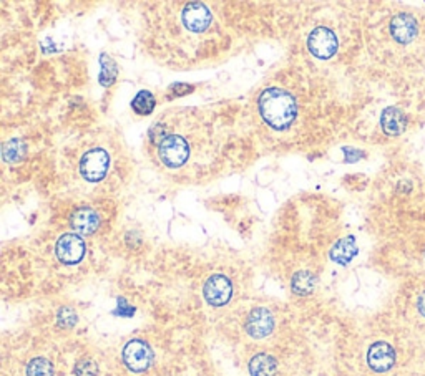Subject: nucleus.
<instances>
[{
  "mask_svg": "<svg viewBox=\"0 0 425 376\" xmlns=\"http://www.w3.org/2000/svg\"><path fill=\"white\" fill-rule=\"evenodd\" d=\"M259 113L269 127L283 131L289 128L296 119L298 104L289 92L278 87L266 88L258 100Z\"/></svg>",
  "mask_w": 425,
  "mask_h": 376,
  "instance_id": "1",
  "label": "nucleus"
},
{
  "mask_svg": "<svg viewBox=\"0 0 425 376\" xmlns=\"http://www.w3.org/2000/svg\"><path fill=\"white\" fill-rule=\"evenodd\" d=\"M158 154L167 168H183L189 158V144L183 136L172 133L158 144Z\"/></svg>",
  "mask_w": 425,
  "mask_h": 376,
  "instance_id": "2",
  "label": "nucleus"
},
{
  "mask_svg": "<svg viewBox=\"0 0 425 376\" xmlns=\"http://www.w3.org/2000/svg\"><path fill=\"white\" fill-rule=\"evenodd\" d=\"M123 363L127 365V368L133 373H143L153 365V350L145 340L133 338L125 345L122 353Z\"/></svg>",
  "mask_w": 425,
  "mask_h": 376,
  "instance_id": "3",
  "label": "nucleus"
},
{
  "mask_svg": "<svg viewBox=\"0 0 425 376\" xmlns=\"http://www.w3.org/2000/svg\"><path fill=\"white\" fill-rule=\"evenodd\" d=\"M110 166V156L108 153L102 148L90 149L80 159V174L88 183H98L107 176Z\"/></svg>",
  "mask_w": 425,
  "mask_h": 376,
  "instance_id": "4",
  "label": "nucleus"
},
{
  "mask_svg": "<svg viewBox=\"0 0 425 376\" xmlns=\"http://www.w3.org/2000/svg\"><path fill=\"white\" fill-rule=\"evenodd\" d=\"M339 42L336 33L327 27H318L309 33L308 48L319 60L332 58L337 52Z\"/></svg>",
  "mask_w": 425,
  "mask_h": 376,
  "instance_id": "5",
  "label": "nucleus"
},
{
  "mask_svg": "<svg viewBox=\"0 0 425 376\" xmlns=\"http://www.w3.org/2000/svg\"><path fill=\"white\" fill-rule=\"evenodd\" d=\"M85 240L80 234H63L55 245V255L62 264L75 265L82 262L85 255Z\"/></svg>",
  "mask_w": 425,
  "mask_h": 376,
  "instance_id": "6",
  "label": "nucleus"
},
{
  "mask_svg": "<svg viewBox=\"0 0 425 376\" xmlns=\"http://www.w3.org/2000/svg\"><path fill=\"white\" fill-rule=\"evenodd\" d=\"M203 295L211 307H223L233 297V284L226 275L214 274L206 280Z\"/></svg>",
  "mask_w": 425,
  "mask_h": 376,
  "instance_id": "7",
  "label": "nucleus"
},
{
  "mask_svg": "<svg viewBox=\"0 0 425 376\" xmlns=\"http://www.w3.org/2000/svg\"><path fill=\"white\" fill-rule=\"evenodd\" d=\"M213 22V15L204 4L189 2L183 9V23L189 32L201 33Z\"/></svg>",
  "mask_w": 425,
  "mask_h": 376,
  "instance_id": "8",
  "label": "nucleus"
},
{
  "mask_svg": "<svg viewBox=\"0 0 425 376\" xmlns=\"http://www.w3.org/2000/svg\"><path fill=\"white\" fill-rule=\"evenodd\" d=\"M274 330V317L268 308L256 307L248 315L246 320V332L251 338L261 340L273 333Z\"/></svg>",
  "mask_w": 425,
  "mask_h": 376,
  "instance_id": "9",
  "label": "nucleus"
},
{
  "mask_svg": "<svg viewBox=\"0 0 425 376\" xmlns=\"http://www.w3.org/2000/svg\"><path fill=\"white\" fill-rule=\"evenodd\" d=\"M367 365L376 373L389 372L396 365V350L387 342H376L367 352Z\"/></svg>",
  "mask_w": 425,
  "mask_h": 376,
  "instance_id": "10",
  "label": "nucleus"
},
{
  "mask_svg": "<svg viewBox=\"0 0 425 376\" xmlns=\"http://www.w3.org/2000/svg\"><path fill=\"white\" fill-rule=\"evenodd\" d=\"M419 32L417 20L412 17L411 14H397L396 17L391 20V33L396 42L406 45L411 43Z\"/></svg>",
  "mask_w": 425,
  "mask_h": 376,
  "instance_id": "11",
  "label": "nucleus"
},
{
  "mask_svg": "<svg viewBox=\"0 0 425 376\" xmlns=\"http://www.w3.org/2000/svg\"><path fill=\"white\" fill-rule=\"evenodd\" d=\"M381 128L389 136H399L406 131L407 128V117L402 109L396 107H389L381 114Z\"/></svg>",
  "mask_w": 425,
  "mask_h": 376,
  "instance_id": "12",
  "label": "nucleus"
},
{
  "mask_svg": "<svg viewBox=\"0 0 425 376\" xmlns=\"http://www.w3.org/2000/svg\"><path fill=\"white\" fill-rule=\"evenodd\" d=\"M70 225L78 234H93L100 225V217L93 209L80 208L70 217Z\"/></svg>",
  "mask_w": 425,
  "mask_h": 376,
  "instance_id": "13",
  "label": "nucleus"
},
{
  "mask_svg": "<svg viewBox=\"0 0 425 376\" xmlns=\"http://www.w3.org/2000/svg\"><path fill=\"white\" fill-rule=\"evenodd\" d=\"M359 252V247L356 244V239L352 235H347L341 240H337L331 249V259L339 265H347L351 260L356 257Z\"/></svg>",
  "mask_w": 425,
  "mask_h": 376,
  "instance_id": "14",
  "label": "nucleus"
},
{
  "mask_svg": "<svg viewBox=\"0 0 425 376\" xmlns=\"http://www.w3.org/2000/svg\"><path fill=\"white\" fill-rule=\"evenodd\" d=\"M278 368V360L269 353L254 355L251 362H249V373H251V376H276Z\"/></svg>",
  "mask_w": 425,
  "mask_h": 376,
  "instance_id": "15",
  "label": "nucleus"
},
{
  "mask_svg": "<svg viewBox=\"0 0 425 376\" xmlns=\"http://www.w3.org/2000/svg\"><path fill=\"white\" fill-rule=\"evenodd\" d=\"M316 282H318L316 275L308 272V270H299V272L293 275L291 290L296 295H301V297H304V295L313 294L314 287H316Z\"/></svg>",
  "mask_w": 425,
  "mask_h": 376,
  "instance_id": "16",
  "label": "nucleus"
},
{
  "mask_svg": "<svg viewBox=\"0 0 425 376\" xmlns=\"http://www.w3.org/2000/svg\"><path fill=\"white\" fill-rule=\"evenodd\" d=\"M154 97L152 95V92H148V90H142V92L137 93V97L133 98L132 102V108L133 112L140 114V117H145V114H152V112L154 109Z\"/></svg>",
  "mask_w": 425,
  "mask_h": 376,
  "instance_id": "17",
  "label": "nucleus"
},
{
  "mask_svg": "<svg viewBox=\"0 0 425 376\" xmlns=\"http://www.w3.org/2000/svg\"><path fill=\"white\" fill-rule=\"evenodd\" d=\"M25 376H55L53 365L47 358H33L25 368Z\"/></svg>",
  "mask_w": 425,
  "mask_h": 376,
  "instance_id": "18",
  "label": "nucleus"
},
{
  "mask_svg": "<svg viewBox=\"0 0 425 376\" xmlns=\"http://www.w3.org/2000/svg\"><path fill=\"white\" fill-rule=\"evenodd\" d=\"M4 161L7 163H15L19 159L23 158V154L27 153V146L22 139H12L4 146Z\"/></svg>",
  "mask_w": 425,
  "mask_h": 376,
  "instance_id": "19",
  "label": "nucleus"
},
{
  "mask_svg": "<svg viewBox=\"0 0 425 376\" xmlns=\"http://www.w3.org/2000/svg\"><path fill=\"white\" fill-rule=\"evenodd\" d=\"M102 60V73H100V85H103V87H110L115 82V78H117V63L113 62L112 58L108 57V55H102L100 57Z\"/></svg>",
  "mask_w": 425,
  "mask_h": 376,
  "instance_id": "20",
  "label": "nucleus"
},
{
  "mask_svg": "<svg viewBox=\"0 0 425 376\" xmlns=\"http://www.w3.org/2000/svg\"><path fill=\"white\" fill-rule=\"evenodd\" d=\"M77 320H78V317H77V313H75V310H73V308L63 307V308H60V310H58L57 322H58L60 327H63V328L73 327V325L77 323Z\"/></svg>",
  "mask_w": 425,
  "mask_h": 376,
  "instance_id": "21",
  "label": "nucleus"
},
{
  "mask_svg": "<svg viewBox=\"0 0 425 376\" xmlns=\"http://www.w3.org/2000/svg\"><path fill=\"white\" fill-rule=\"evenodd\" d=\"M75 376H98V367L93 360H80L75 367Z\"/></svg>",
  "mask_w": 425,
  "mask_h": 376,
  "instance_id": "22",
  "label": "nucleus"
},
{
  "mask_svg": "<svg viewBox=\"0 0 425 376\" xmlns=\"http://www.w3.org/2000/svg\"><path fill=\"white\" fill-rule=\"evenodd\" d=\"M169 129L164 127L163 123H157V124H153L152 127V129H149V139H152L153 143H162L164 138H168L169 136Z\"/></svg>",
  "mask_w": 425,
  "mask_h": 376,
  "instance_id": "23",
  "label": "nucleus"
},
{
  "mask_svg": "<svg viewBox=\"0 0 425 376\" xmlns=\"http://www.w3.org/2000/svg\"><path fill=\"white\" fill-rule=\"evenodd\" d=\"M344 151L349 153L347 156H346V161H347V163L357 161L359 158H362V153H361V151H356V149H349V148H346V149H344Z\"/></svg>",
  "mask_w": 425,
  "mask_h": 376,
  "instance_id": "24",
  "label": "nucleus"
},
{
  "mask_svg": "<svg viewBox=\"0 0 425 376\" xmlns=\"http://www.w3.org/2000/svg\"><path fill=\"white\" fill-rule=\"evenodd\" d=\"M417 310H419V313H421L425 318V290L421 295H419V299H417Z\"/></svg>",
  "mask_w": 425,
  "mask_h": 376,
  "instance_id": "25",
  "label": "nucleus"
}]
</instances>
